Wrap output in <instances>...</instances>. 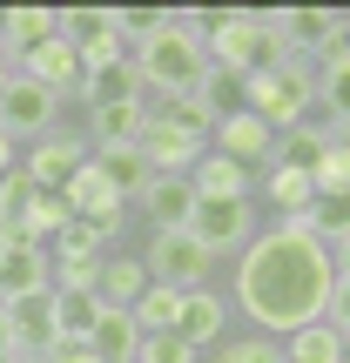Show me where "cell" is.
Listing matches in <instances>:
<instances>
[{"instance_id":"obj_1","label":"cell","mask_w":350,"mask_h":363,"mask_svg":"<svg viewBox=\"0 0 350 363\" xmlns=\"http://www.w3.org/2000/svg\"><path fill=\"white\" fill-rule=\"evenodd\" d=\"M330 283H337V262H330V249L317 235H303L297 222H263V235L236 256V276L222 296L249 330L283 343L290 330L324 323Z\"/></svg>"},{"instance_id":"obj_2","label":"cell","mask_w":350,"mask_h":363,"mask_svg":"<svg viewBox=\"0 0 350 363\" xmlns=\"http://www.w3.org/2000/svg\"><path fill=\"white\" fill-rule=\"evenodd\" d=\"M135 74H142V101H189L209 74V54H202V13L175 7L162 13V27L135 48Z\"/></svg>"},{"instance_id":"obj_3","label":"cell","mask_w":350,"mask_h":363,"mask_svg":"<svg viewBox=\"0 0 350 363\" xmlns=\"http://www.w3.org/2000/svg\"><path fill=\"white\" fill-rule=\"evenodd\" d=\"M243 108H249V115H263L276 135L297 128V121H317V67H310V61H297V54L270 61L263 74H249Z\"/></svg>"},{"instance_id":"obj_4","label":"cell","mask_w":350,"mask_h":363,"mask_svg":"<svg viewBox=\"0 0 350 363\" xmlns=\"http://www.w3.org/2000/svg\"><path fill=\"white\" fill-rule=\"evenodd\" d=\"M135 256H142L148 283H162V289H209L216 283V256L189 229H148V242Z\"/></svg>"},{"instance_id":"obj_5","label":"cell","mask_w":350,"mask_h":363,"mask_svg":"<svg viewBox=\"0 0 350 363\" xmlns=\"http://www.w3.org/2000/svg\"><path fill=\"white\" fill-rule=\"evenodd\" d=\"M182 229H189L216 262H236V256L263 235V208H256V202H202V195H195V208H189Z\"/></svg>"},{"instance_id":"obj_6","label":"cell","mask_w":350,"mask_h":363,"mask_svg":"<svg viewBox=\"0 0 350 363\" xmlns=\"http://www.w3.org/2000/svg\"><path fill=\"white\" fill-rule=\"evenodd\" d=\"M21 169H27V182H34V189H54V195H61L67 182L88 169V135H81V121L67 115L54 135L27 142V148H21Z\"/></svg>"},{"instance_id":"obj_7","label":"cell","mask_w":350,"mask_h":363,"mask_svg":"<svg viewBox=\"0 0 350 363\" xmlns=\"http://www.w3.org/2000/svg\"><path fill=\"white\" fill-rule=\"evenodd\" d=\"M61 202H67V216L81 222V229H94L102 242H115L121 229L135 222V208H128V195H115L102 175H94V155H88V169H81L75 182L61 189Z\"/></svg>"},{"instance_id":"obj_8","label":"cell","mask_w":350,"mask_h":363,"mask_svg":"<svg viewBox=\"0 0 350 363\" xmlns=\"http://www.w3.org/2000/svg\"><path fill=\"white\" fill-rule=\"evenodd\" d=\"M67 121V101H54L40 81H27V74H13L7 88H0V128L13 135V142H40V135H54Z\"/></svg>"},{"instance_id":"obj_9","label":"cell","mask_w":350,"mask_h":363,"mask_svg":"<svg viewBox=\"0 0 350 363\" xmlns=\"http://www.w3.org/2000/svg\"><path fill=\"white\" fill-rule=\"evenodd\" d=\"M229 330H236V310H229V296H222L216 283H209V289H182V310H175V330H169V337H182L195 357H209Z\"/></svg>"},{"instance_id":"obj_10","label":"cell","mask_w":350,"mask_h":363,"mask_svg":"<svg viewBox=\"0 0 350 363\" xmlns=\"http://www.w3.org/2000/svg\"><path fill=\"white\" fill-rule=\"evenodd\" d=\"M209 148H216V155H229V162H243L249 175H263L276 162V128L263 115H249V108H236L229 121H216V128H209Z\"/></svg>"},{"instance_id":"obj_11","label":"cell","mask_w":350,"mask_h":363,"mask_svg":"<svg viewBox=\"0 0 350 363\" xmlns=\"http://www.w3.org/2000/svg\"><path fill=\"white\" fill-rule=\"evenodd\" d=\"M13 74L40 81L54 101H67V108H75V101H81V81H88V67H81V54L67 48L61 34H54V40H40L34 54H21V61H13Z\"/></svg>"},{"instance_id":"obj_12","label":"cell","mask_w":350,"mask_h":363,"mask_svg":"<svg viewBox=\"0 0 350 363\" xmlns=\"http://www.w3.org/2000/svg\"><path fill=\"white\" fill-rule=\"evenodd\" d=\"M34 289H54V262L40 242H27L21 229H0V303L34 296Z\"/></svg>"},{"instance_id":"obj_13","label":"cell","mask_w":350,"mask_h":363,"mask_svg":"<svg viewBox=\"0 0 350 363\" xmlns=\"http://www.w3.org/2000/svg\"><path fill=\"white\" fill-rule=\"evenodd\" d=\"M202 148H209V142H189V135H182V128H169V121H162L155 108L142 115V135H135V155H142V162H148L155 175H189L195 162H202Z\"/></svg>"},{"instance_id":"obj_14","label":"cell","mask_w":350,"mask_h":363,"mask_svg":"<svg viewBox=\"0 0 350 363\" xmlns=\"http://www.w3.org/2000/svg\"><path fill=\"white\" fill-rule=\"evenodd\" d=\"M142 289H148V269H142L135 249H108V256L94 262V276H88V296L102 303V310H135Z\"/></svg>"},{"instance_id":"obj_15","label":"cell","mask_w":350,"mask_h":363,"mask_svg":"<svg viewBox=\"0 0 350 363\" xmlns=\"http://www.w3.org/2000/svg\"><path fill=\"white\" fill-rule=\"evenodd\" d=\"M0 316H7V330H13V343H21V357H48L54 343H61V330H54V289H34V296H13V303H0Z\"/></svg>"},{"instance_id":"obj_16","label":"cell","mask_w":350,"mask_h":363,"mask_svg":"<svg viewBox=\"0 0 350 363\" xmlns=\"http://www.w3.org/2000/svg\"><path fill=\"white\" fill-rule=\"evenodd\" d=\"M189 208H195L189 175H148L142 195H135V222H148V229H182Z\"/></svg>"},{"instance_id":"obj_17","label":"cell","mask_w":350,"mask_h":363,"mask_svg":"<svg viewBox=\"0 0 350 363\" xmlns=\"http://www.w3.org/2000/svg\"><path fill=\"white\" fill-rule=\"evenodd\" d=\"M148 101H115V108H81V135H88V155H108V148H135L142 135Z\"/></svg>"},{"instance_id":"obj_18","label":"cell","mask_w":350,"mask_h":363,"mask_svg":"<svg viewBox=\"0 0 350 363\" xmlns=\"http://www.w3.org/2000/svg\"><path fill=\"white\" fill-rule=\"evenodd\" d=\"M189 189L202 195V202H256V175H249L243 162L216 155V148H202V162L189 169Z\"/></svg>"},{"instance_id":"obj_19","label":"cell","mask_w":350,"mask_h":363,"mask_svg":"<svg viewBox=\"0 0 350 363\" xmlns=\"http://www.w3.org/2000/svg\"><path fill=\"white\" fill-rule=\"evenodd\" d=\"M310 202H317V182L303 175V169H283V162H270V169L256 175V208H270V222L303 216Z\"/></svg>"},{"instance_id":"obj_20","label":"cell","mask_w":350,"mask_h":363,"mask_svg":"<svg viewBox=\"0 0 350 363\" xmlns=\"http://www.w3.org/2000/svg\"><path fill=\"white\" fill-rule=\"evenodd\" d=\"M115 101H142V74H135V61H102V67H88L75 108H115Z\"/></svg>"},{"instance_id":"obj_21","label":"cell","mask_w":350,"mask_h":363,"mask_svg":"<svg viewBox=\"0 0 350 363\" xmlns=\"http://www.w3.org/2000/svg\"><path fill=\"white\" fill-rule=\"evenodd\" d=\"M88 350L102 363H135V350H142V323H135L128 310H102V323L88 330Z\"/></svg>"},{"instance_id":"obj_22","label":"cell","mask_w":350,"mask_h":363,"mask_svg":"<svg viewBox=\"0 0 350 363\" xmlns=\"http://www.w3.org/2000/svg\"><path fill=\"white\" fill-rule=\"evenodd\" d=\"M317 121H324L330 135L350 128V54L317 67Z\"/></svg>"},{"instance_id":"obj_23","label":"cell","mask_w":350,"mask_h":363,"mask_svg":"<svg viewBox=\"0 0 350 363\" xmlns=\"http://www.w3.org/2000/svg\"><path fill=\"white\" fill-rule=\"evenodd\" d=\"M330 142H337V135H330L324 121H297V128H283V135H276V162H283V169H303V175H310L317 162L330 155Z\"/></svg>"},{"instance_id":"obj_24","label":"cell","mask_w":350,"mask_h":363,"mask_svg":"<svg viewBox=\"0 0 350 363\" xmlns=\"http://www.w3.org/2000/svg\"><path fill=\"white\" fill-rule=\"evenodd\" d=\"M61 34V13L54 7H7V61H21V54H34L40 40Z\"/></svg>"},{"instance_id":"obj_25","label":"cell","mask_w":350,"mask_h":363,"mask_svg":"<svg viewBox=\"0 0 350 363\" xmlns=\"http://www.w3.org/2000/svg\"><path fill=\"white\" fill-rule=\"evenodd\" d=\"M243 88H249V74H236V67H216V61H209L202 88H195V108H202L209 121H229L236 108H243Z\"/></svg>"},{"instance_id":"obj_26","label":"cell","mask_w":350,"mask_h":363,"mask_svg":"<svg viewBox=\"0 0 350 363\" xmlns=\"http://www.w3.org/2000/svg\"><path fill=\"white\" fill-rule=\"evenodd\" d=\"M94 323H102V303L88 289H54V330H61V343H88Z\"/></svg>"},{"instance_id":"obj_27","label":"cell","mask_w":350,"mask_h":363,"mask_svg":"<svg viewBox=\"0 0 350 363\" xmlns=\"http://www.w3.org/2000/svg\"><path fill=\"white\" fill-rule=\"evenodd\" d=\"M283 363H344V337L330 323H303L283 337Z\"/></svg>"},{"instance_id":"obj_28","label":"cell","mask_w":350,"mask_h":363,"mask_svg":"<svg viewBox=\"0 0 350 363\" xmlns=\"http://www.w3.org/2000/svg\"><path fill=\"white\" fill-rule=\"evenodd\" d=\"M94 175H102L115 195H128V208H135V195H142V182L155 175V169H148L135 148H108V155H94Z\"/></svg>"},{"instance_id":"obj_29","label":"cell","mask_w":350,"mask_h":363,"mask_svg":"<svg viewBox=\"0 0 350 363\" xmlns=\"http://www.w3.org/2000/svg\"><path fill=\"white\" fill-rule=\"evenodd\" d=\"M202 363H283V343L263 337V330H229Z\"/></svg>"},{"instance_id":"obj_30","label":"cell","mask_w":350,"mask_h":363,"mask_svg":"<svg viewBox=\"0 0 350 363\" xmlns=\"http://www.w3.org/2000/svg\"><path fill=\"white\" fill-rule=\"evenodd\" d=\"M175 310H182V289H162V283H148L142 289V303H135V323H142V337H162V330H175Z\"/></svg>"},{"instance_id":"obj_31","label":"cell","mask_w":350,"mask_h":363,"mask_svg":"<svg viewBox=\"0 0 350 363\" xmlns=\"http://www.w3.org/2000/svg\"><path fill=\"white\" fill-rule=\"evenodd\" d=\"M310 182H317V195H337V202H350V148L330 142V155L310 169Z\"/></svg>"},{"instance_id":"obj_32","label":"cell","mask_w":350,"mask_h":363,"mask_svg":"<svg viewBox=\"0 0 350 363\" xmlns=\"http://www.w3.org/2000/svg\"><path fill=\"white\" fill-rule=\"evenodd\" d=\"M148 108H155V115L169 121V128H182L189 142H209V128H216V121H209L202 108H195V94H189V101H148Z\"/></svg>"},{"instance_id":"obj_33","label":"cell","mask_w":350,"mask_h":363,"mask_svg":"<svg viewBox=\"0 0 350 363\" xmlns=\"http://www.w3.org/2000/svg\"><path fill=\"white\" fill-rule=\"evenodd\" d=\"M27 202H34V182H27V169H13L7 182H0V229H21Z\"/></svg>"},{"instance_id":"obj_34","label":"cell","mask_w":350,"mask_h":363,"mask_svg":"<svg viewBox=\"0 0 350 363\" xmlns=\"http://www.w3.org/2000/svg\"><path fill=\"white\" fill-rule=\"evenodd\" d=\"M135 363H202V357H195V350H189L182 337H169V330H162V337H142Z\"/></svg>"},{"instance_id":"obj_35","label":"cell","mask_w":350,"mask_h":363,"mask_svg":"<svg viewBox=\"0 0 350 363\" xmlns=\"http://www.w3.org/2000/svg\"><path fill=\"white\" fill-rule=\"evenodd\" d=\"M324 323L337 330V337H350V283L337 276V283H330V303H324Z\"/></svg>"},{"instance_id":"obj_36","label":"cell","mask_w":350,"mask_h":363,"mask_svg":"<svg viewBox=\"0 0 350 363\" xmlns=\"http://www.w3.org/2000/svg\"><path fill=\"white\" fill-rule=\"evenodd\" d=\"M40 363H102V357H94L88 343H54V350L40 357Z\"/></svg>"},{"instance_id":"obj_37","label":"cell","mask_w":350,"mask_h":363,"mask_svg":"<svg viewBox=\"0 0 350 363\" xmlns=\"http://www.w3.org/2000/svg\"><path fill=\"white\" fill-rule=\"evenodd\" d=\"M13 169H21V142H13V135H7V128H0V182H7Z\"/></svg>"},{"instance_id":"obj_38","label":"cell","mask_w":350,"mask_h":363,"mask_svg":"<svg viewBox=\"0 0 350 363\" xmlns=\"http://www.w3.org/2000/svg\"><path fill=\"white\" fill-rule=\"evenodd\" d=\"M0 363H21V343H13V330H7V316H0Z\"/></svg>"},{"instance_id":"obj_39","label":"cell","mask_w":350,"mask_h":363,"mask_svg":"<svg viewBox=\"0 0 350 363\" xmlns=\"http://www.w3.org/2000/svg\"><path fill=\"white\" fill-rule=\"evenodd\" d=\"M330 262H337V276H344V283H350V235H344V242H337V249H330Z\"/></svg>"},{"instance_id":"obj_40","label":"cell","mask_w":350,"mask_h":363,"mask_svg":"<svg viewBox=\"0 0 350 363\" xmlns=\"http://www.w3.org/2000/svg\"><path fill=\"white\" fill-rule=\"evenodd\" d=\"M7 81H13V61H7V48H0V88H7Z\"/></svg>"},{"instance_id":"obj_41","label":"cell","mask_w":350,"mask_h":363,"mask_svg":"<svg viewBox=\"0 0 350 363\" xmlns=\"http://www.w3.org/2000/svg\"><path fill=\"white\" fill-rule=\"evenodd\" d=\"M344 363H350V337H344Z\"/></svg>"},{"instance_id":"obj_42","label":"cell","mask_w":350,"mask_h":363,"mask_svg":"<svg viewBox=\"0 0 350 363\" xmlns=\"http://www.w3.org/2000/svg\"><path fill=\"white\" fill-rule=\"evenodd\" d=\"M21 363H34V357H21Z\"/></svg>"}]
</instances>
